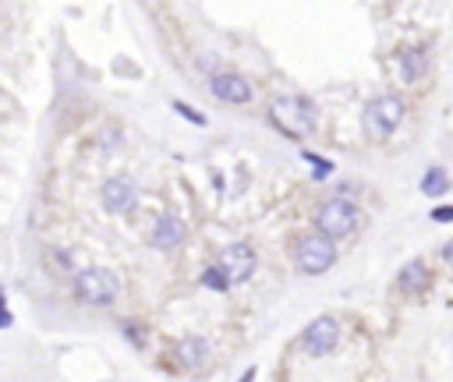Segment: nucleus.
Returning <instances> with one entry per match:
<instances>
[{
  "label": "nucleus",
  "mask_w": 453,
  "mask_h": 382,
  "mask_svg": "<svg viewBox=\"0 0 453 382\" xmlns=\"http://www.w3.org/2000/svg\"><path fill=\"white\" fill-rule=\"evenodd\" d=\"M333 262H336V248H333V237H326V233H308V237H301L297 241V248H294V265H297V272H304V276H322L326 269H333Z\"/></svg>",
  "instance_id": "2"
},
{
  "label": "nucleus",
  "mask_w": 453,
  "mask_h": 382,
  "mask_svg": "<svg viewBox=\"0 0 453 382\" xmlns=\"http://www.w3.org/2000/svg\"><path fill=\"white\" fill-rule=\"evenodd\" d=\"M354 226H357V209H354L347 198H329V202L315 212V230L326 233V237H333V241L347 237Z\"/></svg>",
  "instance_id": "4"
},
{
  "label": "nucleus",
  "mask_w": 453,
  "mask_h": 382,
  "mask_svg": "<svg viewBox=\"0 0 453 382\" xmlns=\"http://www.w3.org/2000/svg\"><path fill=\"white\" fill-rule=\"evenodd\" d=\"M212 96L230 106H244L251 99V85H248V78H241L234 71H219V74H212Z\"/></svg>",
  "instance_id": "8"
},
{
  "label": "nucleus",
  "mask_w": 453,
  "mask_h": 382,
  "mask_svg": "<svg viewBox=\"0 0 453 382\" xmlns=\"http://www.w3.org/2000/svg\"><path fill=\"white\" fill-rule=\"evenodd\" d=\"M396 290L400 294H421V290H428V265L421 258H411L400 269V276H396Z\"/></svg>",
  "instance_id": "11"
},
{
  "label": "nucleus",
  "mask_w": 453,
  "mask_h": 382,
  "mask_svg": "<svg viewBox=\"0 0 453 382\" xmlns=\"http://www.w3.org/2000/svg\"><path fill=\"white\" fill-rule=\"evenodd\" d=\"M336 343H340V322H336L333 315H319V318H311L308 329H304V336H301V347H304L311 357H326V354H333Z\"/></svg>",
  "instance_id": "6"
},
{
  "label": "nucleus",
  "mask_w": 453,
  "mask_h": 382,
  "mask_svg": "<svg viewBox=\"0 0 453 382\" xmlns=\"http://www.w3.org/2000/svg\"><path fill=\"white\" fill-rule=\"evenodd\" d=\"M180 241H184V223H180L177 216H159V219H156V230H152V248L170 251V248H177Z\"/></svg>",
  "instance_id": "10"
},
{
  "label": "nucleus",
  "mask_w": 453,
  "mask_h": 382,
  "mask_svg": "<svg viewBox=\"0 0 453 382\" xmlns=\"http://www.w3.org/2000/svg\"><path fill=\"white\" fill-rule=\"evenodd\" d=\"M74 297L88 308H106L117 297V276L103 265L81 269V272H74Z\"/></svg>",
  "instance_id": "1"
},
{
  "label": "nucleus",
  "mask_w": 453,
  "mask_h": 382,
  "mask_svg": "<svg viewBox=\"0 0 453 382\" xmlns=\"http://www.w3.org/2000/svg\"><path fill=\"white\" fill-rule=\"evenodd\" d=\"M134 184L127 180V177H110L106 184H103V205L110 209V212H127L131 205H134Z\"/></svg>",
  "instance_id": "9"
},
{
  "label": "nucleus",
  "mask_w": 453,
  "mask_h": 382,
  "mask_svg": "<svg viewBox=\"0 0 453 382\" xmlns=\"http://www.w3.org/2000/svg\"><path fill=\"white\" fill-rule=\"evenodd\" d=\"M400 120H403V103H400L396 96H379V99H372V103L365 106V131H368L372 138L393 134V131L400 127Z\"/></svg>",
  "instance_id": "5"
},
{
  "label": "nucleus",
  "mask_w": 453,
  "mask_h": 382,
  "mask_svg": "<svg viewBox=\"0 0 453 382\" xmlns=\"http://www.w3.org/2000/svg\"><path fill=\"white\" fill-rule=\"evenodd\" d=\"M198 283H202V286H209V290H219V294H226V290L234 286V283H230V276H226L219 265H209V269L198 276Z\"/></svg>",
  "instance_id": "15"
},
{
  "label": "nucleus",
  "mask_w": 453,
  "mask_h": 382,
  "mask_svg": "<svg viewBox=\"0 0 453 382\" xmlns=\"http://www.w3.org/2000/svg\"><path fill=\"white\" fill-rule=\"evenodd\" d=\"M205 354H209V343L202 336H180L173 347V357L180 368H198L205 361Z\"/></svg>",
  "instance_id": "12"
},
{
  "label": "nucleus",
  "mask_w": 453,
  "mask_h": 382,
  "mask_svg": "<svg viewBox=\"0 0 453 382\" xmlns=\"http://www.w3.org/2000/svg\"><path fill=\"white\" fill-rule=\"evenodd\" d=\"M428 71V50L425 46H411L400 53V74L403 81H421Z\"/></svg>",
  "instance_id": "13"
},
{
  "label": "nucleus",
  "mask_w": 453,
  "mask_h": 382,
  "mask_svg": "<svg viewBox=\"0 0 453 382\" xmlns=\"http://www.w3.org/2000/svg\"><path fill=\"white\" fill-rule=\"evenodd\" d=\"M124 336H127V340H131L134 347H142V343H145V332H142V329H138L134 322H124Z\"/></svg>",
  "instance_id": "19"
},
{
  "label": "nucleus",
  "mask_w": 453,
  "mask_h": 382,
  "mask_svg": "<svg viewBox=\"0 0 453 382\" xmlns=\"http://www.w3.org/2000/svg\"><path fill=\"white\" fill-rule=\"evenodd\" d=\"M428 219H435V223H453V205H435V209L428 212Z\"/></svg>",
  "instance_id": "18"
},
{
  "label": "nucleus",
  "mask_w": 453,
  "mask_h": 382,
  "mask_svg": "<svg viewBox=\"0 0 453 382\" xmlns=\"http://www.w3.org/2000/svg\"><path fill=\"white\" fill-rule=\"evenodd\" d=\"M304 159H308V163H315V177H326V173L333 170V163H329L326 156H315V152H304Z\"/></svg>",
  "instance_id": "17"
},
{
  "label": "nucleus",
  "mask_w": 453,
  "mask_h": 382,
  "mask_svg": "<svg viewBox=\"0 0 453 382\" xmlns=\"http://www.w3.org/2000/svg\"><path fill=\"white\" fill-rule=\"evenodd\" d=\"M442 258H446V262H449V265H453V241H449V244H446V248H442Z\"/></svg>",
  "instance_id": "21"
},
{
  "label": "nucleus",
  "mask_w": 453,
  "mask_h": 382,
  "mask_svg": "<svg viewBox=\"0 0 453 382\" xmlns=\"http://www.w3.org/2000/svg\"><path fill=\"white\" fill-rule=\"evenodd\" d=\"M255 251L248 248V244H226L223 251H219V258H216V265L230 276V283H244L251 272H255Z\"/></svg>",
  "instance_id": "7"
},
{
  "label": "nucleus",
  "mask_w": 453,
  "mask_h": 382,
  "mask_svg": "<svg viewBox=\"0 0 453 382\" xmlns=\"http://www.w3.org/2000/svg\"><path fill=\"white\" fill-rule=\"evenodd\" d=\"M421 195H428V198H439V195H446L449 191V177H446V170L442 166H428L425 173H421Z\"/></svg>",
  "instance_id": "14"
},
{
  "label": "nucleus",
  "mask_w": 453,
  "mask_h": 382,
  "mask_svg": "<svg viewBox=\"0 0 453 382\" xmlns=\"http://www.w3.org/2000/svg\"><path fill=\"white\" fill-rule=\"evenodd\" d=\"M255 375H258V368L251 364V368H244V371H241V382H255Z\"/></svg>",
  "instance_id": "20"
},
{
  "label": "nucleus",
  "mask_w": 453,
  "mask_h": 382,
  "mask_svg": "<svg viewBox=\"0 0 453 382\" xmlns=\"http://www.w3.org/2000/svg\"><path fill=\"white\" fill-rule=\"evenodd\" d=\"M269 120H273L287 138H301V134L311 131V124H315V110H311L304 99L287 96V99H276V103L269 106Z\"/></svg>",
  "instance_id": "3"
},
{
  "label": "nucleus",
  "mask_w": 453,
  "mask_h": 382,
  "mask_svg": "<svg viewBox=\"0 0 453 382\" xmlns=\"http://www.w3.org/2000/svg\"><path fill=\"white\" fill-rule=\"evenodd\" d=\"M170 106H173V113H180V117H184V120H191V124H198V127H202V124H205V117H202V113H195V110H191V106H188V103H184V99H173V103H170Z\"/></svg>",
  "instance_id": "16"
}]
</instances>
